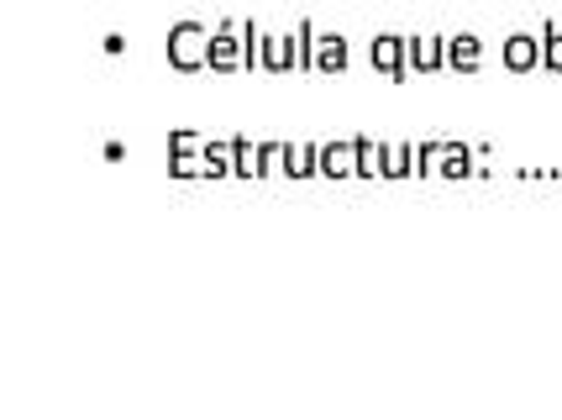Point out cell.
I'll return each mask as SVG.
<instances>
[{"label": "cell", "instance_id": "obj_1", "mask_svg": "<svg viewBox=\"0 0 562 420\" xmlns=\"http://www.w3.org/2000/svg\"><path fill=\"white\" fill-rule=\"evenodd\" d=\"M211 37H216V32H205L200 22H179L169 32V64L184 69V75L205 69V64H211Z\"/></svg>", "mask_w": 562, "mask_h": 420}, {"label": "cell", "instance_id": "obj_2", "mask_svg": "<svg viewBox=\"0 0 562 420\" xmlns=\"http://www.w3.org/2000/svg\"><path fill=\"white\" fill-rule=\"evenodd\" d=\"M237 37H247L243 22H226L216 37H211V69H221V75H226V69L247 64V53H243V43H237Z\"/></svg>", "mask_w": 562, "mask_h": 420}, {"label": "cell", "instance_id": "obj_3", "mask_svg": "<svg viewBox=\"0 0 562 420\" xmlns=\"http://www.w3.org/2000/svg\"><path fill=\"white\" fill-rule=\"evenodd\" d=\"M311 64H316V69H326V75H331V69H347V43H342V37H316Z\"/></svg>", "mask_w": 562, "mask_h": 420}, {"label": "cell", "instance_id": "obj_4", "mask_svg": "<svg viewBox=\"0 0 562 420\" xmlns=\"http://www.w3.org/2000/svg\"><path fill=\"white\" fill-rule=\"evenodd\" d=\"M400 58H405V37H379V43H373V64H379V69L400 75V69H405Z\"/></svg>", "mask_w": 562, "mask_h": 420}, {"label": "cell", "instance_id": "obj_5", "mask_svg": "<svg viewBox=\"0 0 562 420\" xmlns=\"http://www.w3.org/2000/svg\"><path fill=\"white\" fill-rule=\"evenodd\" d=\"M321 173H358V143L352 148H321Z\"/></svg>", "mask_w": 562, "mask_h": 420}, {"label": "cell", "instance_id": "obj_6", "mask_svg": "<svg viewBox=\"0 0 562 420\" xmlns=\"http://www.w3.org/2000/svg\"><path fill=\"white\" fill-rule=\"evenodd\" d=\"M263 64H269V69H290L294 64V37H269V43H263Z\"/></svg>", "mask_w": 562, "mask_h": 420}, {"label": "cell", "instance_id": "obj_7", "mask_svg": "<svg viewBox=\"0 0 562 420\" xmlns=\"http://www.w3.org/2000/svg\"><path fill=\"white\" fill-rule=\"evenodd\" d=\"M447 64L473 69V64H479V37H452V43H447Z\"/></svg>", "mask_w": 562, "mask_h": 420}, {"label": "cell", "instance_id": "obj_8", "mask_svg": "<svg viewBox=\"0 0 562 420\" xmlns=\"http://www.w3.org/2000/svg\"><path fill=\"white\" fill-rule=\"evenodd\" d=\"M505 64H510V69H531V64H537V37H510Z\"/></svg>", "mask_w": 562, "mask_h": 420}, {"label": "cell", "instance_id": "obj_9", "mask_svg": "<svg viewBox=\"0 0 562 420\" xmlns=\"http://www.w3.org/2000/svg\"><path fill=\"white\" fill-rule=\"evenodd\" d=\"M384 163H390V152H384V148H373L368 137H358V173H390Z\"/></svg>", "mask_w": 562, "mask_h": 420}, {"label": "cell", "instance_id": "obj_10", "mask_svg": "<svg viewBox=\"0 0 562 420\" xmlns=\"http://www.w3.org/2000/svg\"><path fill=\"white\" fill-rule=\"evenodd\" d=\"M405 53H411V64H416V69H437L441 58H447V53H441V43H405Z\"/></svg>", "mask_w": 562, "mask_h": 420}, {"label": "cell", "instance_id": "obj_11", "mask_svg": "<svg viewBox=\"0 0 562 420\" xmlns=\"http://www.w3.org/2000/svg\"><path fill=\"white\" fill-rule=\"evenodd\" d=\"M173 148H179V152H195V148H200V137H190V132H179V137H173ZM173 169H179V173H205L200 163H190V158H179Z\"/></svg>", "mask_w": 562, "mask_h": 420}, {"label": "cell", "instance_id": "obj_12", "mask_svg": "<svg viewBox=\"0 0 562 420\" xmlns=\"http://www.w3.org/2000/svg\"><path fill=\"white\" fill-rule=\"evenodd\" d=\"M547 64H552V69H562V32H552V37H547Z\"/></svg>", "mask_w": 562, "mask_h": 420}]
</instances>
